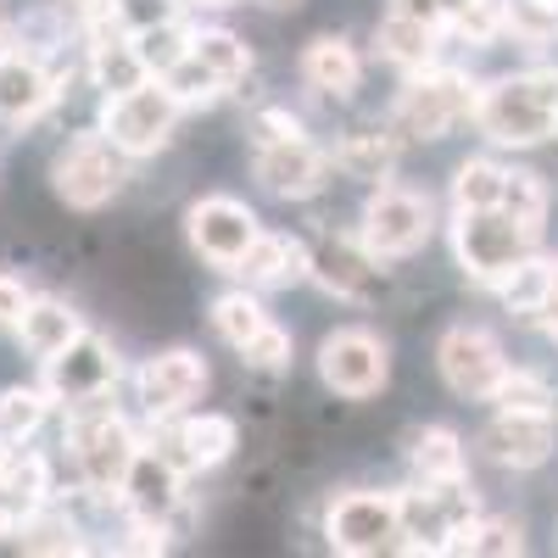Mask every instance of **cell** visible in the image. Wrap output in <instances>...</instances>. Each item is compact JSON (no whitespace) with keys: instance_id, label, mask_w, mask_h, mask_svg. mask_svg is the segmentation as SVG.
<instances>
[{"instance_id":"cell-1","label":"cell","mask_w":558,"mask_h":558,"mask_svg":"<svg viewBox=\"0 0 558 558\" xmlns=\"http://www.w3.org/2000/svg\"><path fill=\"white\" fill-rule=\"evenodd\" d=\"M475 129L497 146H542L558 134V68H525V73H502L475 89Z\"/></svg>"},{"instance_id":"cell-2","label":"cell","mask_w":558,"mask_h":558,"mask_svg":"<svg viewBox=\"0 0 558 558\" xmlns=\"http://www.w3.org/2000/svg\"><path fill=\"white\" fill-rule=\"evenodd\" d=\"M68 447L78 463V486L89 497H118L140 458V436L129 430L123 413L107 408V397L68 402Z\"/></svg>"},{"instance_id":"cell-3","label":"cell","mask_w":558,"mask_h":558,"mask_svg":"<svg viewBox=\"0 0 558 558\" xmlns=\"http://www.w3.org/2000/svg\"><path fill=\"white\" fill-rule=\"evenodd\" d=\"M475 89L470 73H458V68H413L408 84H402V96L391 107V129L397 140H447L463 118L475 112Z\"/></svg>"},{"instance_id":"cell-4","label":"cell","mask_w":558,"mask_h":558,"mask_svg":"<svg viewBox=\"0 0 558 558\" xmlns=\"http://www.w3.org/2000/svg\"><path fill=\"white\" fill-rule=\"evenodd\" d=\"M536 229H525L520 218H508L502 207H486V213H458L452 218V257L458 268L481 279V286H502L525 257H536Z\"/></svg>"},{"instance_id":"cell-5","label":"cell","mask_w":558,"mask_h":558,"mask_svg":"<svg viewBox=\"0 0 558 558\" xmlns=\"http://www.w3.org/2000/svg\"><path fill=\"white\" fill-rule=\"evenodd\" d=\"M179 112L184 107L173 101V89L162 78H140L101 101V134L123 157H157L179 129Z\"/></svg>"},{"instance_id":"cell-6","label":"cell","mask_w":558,"mask_h":558,"mask_svg":"<svg viewBox=\"0 0 558 558\" xmlns=\"http://www.w3.org/2000/svg\"><path fill=\"white\" fill-rule=\"evenodd\" d=\"M123 179H129L123 151L112 146L101 129L73 134L68 146L51 157V191H57L73 213H96V207H107V202L123 191Z\"/></svg>"},{"instance_id":"cell-7","label":"cell","mask_w":558,"mask_h":558,"mask_svg":"<svg viewBox=\"0 0 558 558\" xmlns=\"http://www.w3.org/2000/svg\"><path fill=\"white\" fill-rule=\"evenodd\" d=\"M436 235V207L430 196H418V191H402V184H375V196H368L363 207V229H357V241L375 252V257H413V252H425V241Z\"/></svg>"},{"instance_id":"cell-8","label":"cell","mask_w":558,"mask_h":558,"mask_svg":"<svg viewBox=\"0 0 558 558\" xmlns=\"http://www.w3.org/2000/svg\"><path fill=\"white\" fill-rule=\"evenodd\" d=\"M336 553L368 558V553H397L402 547V492H347L330 502L324 520Z\"/></svg>"},{"instance_id":"cell-9","label":"cell","mask_w":558,"mask_h":558,"mask_svg":"<svg viewBox=\"0 0 558 558\" xmlns=\"http://www.w3.org/2000/svg\"><path fill=\"white\" fill-rule=\"evenodd\" d=\"M318 380L347 402L380 397L386 380H391V352L368 330H336V336L318 341Z\"/></svg>"},{"instance_id":"cell-10","label":"cell","mask_w":558,"mask_h":558,"mask_svg":"<svg viewBox=\"0 0 558 558\" xmlns=\"http://www.w3.org/2000/svg\"><path fill=\"white\" fill-rule=\"evenodd\" d=\"M436 368H441L452 397L492 402L497 380L508 375V357H502V341L492 330H481V324H452V330L441 336V347H436Z\"/></svg>"},{"instance_id":"cell-11","label":"cell","mask_w":558,"mask_h":558,"mask_svg":"<svg viewBox=\"0 0 558 558\" xmlns=\"http://www.w3.org/2000/svg\"><path fill=\"white\" fill-rule=\"evenodd\" d=\"M330 157H324L307 134H286V140H257L252 151V173L268 196L279 202H313L330 184Z\"/></svg>"},{"instance_id":"cell-12","label":"cell","mask_w":558,"mask_h":558,"mask_svg":"<svg viewBox=\"0 0 558 558\" xmlns=\"http://www.w3.org/2000/svg\"><path fill=\"white\" fill-rule=\"evenodd\" d=\"M184 235H191V246L213 268H235L263 229H257V213L246 202H235V196H202L191 213H184Z\"/></svg>"},{"instance_id":"cell-13","label":"cell","mask_w":558,"mask_h":558,"mask_svg":"<svg viewBox=\"0 0 558 558\" xmlns=\"http://www.w3.org/2000/svg\"><path fill=\"white\" fill-rule=\"evenodd\" d=\"M481 447L502 470H542L558 447V408H497Z\"/></svg>"},{"instance_id":"cell-14","label":"cell","mask_w":558,"mask_h":558,"mask_svg":"<svg viewBox=\"0 0 558 558\" xmlns=\"http://www.w3.org/2000/svg\"><path fill=\"white\" fill-rule=\"evenodd\" d=\"M112 386H118V352L89 330L68 341L57 357H45V391L57 402H89V397H107Z\"/></svg>"},{"instance_id":"cell-15","label":"cell","mask_w":558,"mask_h":558,"mask_svg":"<svg viewBox=\"0 0 558 558\" xmlns=\"http://www.w3.org/2000/svg\"><path fill=\"white\" fill-rule=\"evenodd\" d=\"M134 391H140V408H146L151 418H173L207 391V363L196 352H184V347L157 352V357H146L134 368Z\"/></svg>"},{"instance_id":"cell-16","label":"cell","mask_w":558,"mask_h":558,"mask_svg":"<svg viewBox=\"0 0 558 558\" xmlns=\"http://www.w3.org/2000/svg\"><path fill=\"white\" fill-rule=\"evenodd\" d=\"M386 257H375L363 241H324L307 252V279H318L330 296H347V302H363L386 286Z\"/></svg>"},{"instance_id":"cell-17","label":"cell","mask_w":558,"mask_h":558,"mask_svg":"<svg viewBox=\"0 0 558 558\" xmlns=\"http://www.w3.org/2000/svg\"><path fill=\"white\" fill-rule=\"evenodd\" d=\"M118 502L129 508V520H168L173 508L184 502V470L173 463V452L168 447H157V452L140 447V458H134V470H129Z\"/></svg>"},{"instance_id":"cell-18","label":"cell","mask_w":558,"mask_h":558,"mask_svg":"<svg viewBox=\"0 0 558 558\" xmlns=\"http://www.w3.org/2000/svg\"><path fill=\"white\" fill-rule=\"evenodd\" d=\"M62 96L57 73L34 51H0V123H34L45 107Z\"/></svg>"},{"instance_id":"cell-19","label":"cell","mask_w":558,"mask_h":558,"mask_svg":"<svg viewBox=\"0 0 558 558\" xmlns=\"http://www.w3.org/2000/svg\"><path fill=\"white\" fill-rule=\"evenodd\" d=\"M235 447H241V425L229 413H191V418H179L173 436H168V452H173L179 470H213V463H223Z\"/></svg>"},{"instance_id":"cell-20","label":"cell","mask_w":558,"mask_h":558,"mask_svg":"<svg viewBox=\"0 0 558 558\" xmlns=\"http://www.w3.org/2000/svg\"><path fill=\"white\" fill-rule=\"evenodd\" d=\"M302 78L318 89V96H336V101H352L357 84H363V57L341 34H318L307 51H302Z\"/></svg>"},{"instance_id":"cell-21","label":"cell","mask_w":558,"mask_h":558,"mask_svg":"<svg viewBox=\"0 0 558 558\" xmlns=\"http://www.w3.org/2000/svg\"><path fill=\"white\" fill-rule=\"evenodd\" d=\"M229 274H241L252 291H268V286H291V279H302L307 274V246L296 241V235H263L246 246V257L229 268Z\"/></svg>"},{"instance_id":"cell-22","label":"cell","mask_w":558,"mask_h":558,"mask_svg":"<svg viewBox=\"0 0 558 558\" xmlns=\"http://www.w3.org/2000/svg\"><path fill=\"white\" fill-rule=\"evenodd\" d=\"M408 463L418 486H452V481H470V458H463V441L458 430L447 425H425L408 436Z\"/></svg>"},{"instance_id":"cell-23","label":"cell","mask_w":558,"mask_h":558,"mask_svg":"<svg viewBox=\"0 0 558 558\" xmlns=\"http://www.w3.org/2000/svg\"><path fill=\"white\" fill-rule=\"evenodd\" d=\"M441 34H447V23H425V17H408V12H386L380 28H375V45H380L386 62H397L402 73H413V68H430V62H436Z\"/></svg>"},{"instance_id":"cell-24","label":"cell","mask_w":558,"mask_h":558,"mask_svg":"<svg viewBox=\"0 0 558 558\" xmlns=\"http://www.w3.org/2000/svg\"><path fill=\"white\" fill-rule=\"evenodd\" d=\"M397 157H402L397 129H357V134H347L341 146L330 151V162L347 179H363V184H386L397 173Z\"/></svg>"},{"instance_id":"cell-25","label":"cell","mask_w":558,"mask_h":558,"mask_svg":"<svg viewBox=\"0 0 558 558\" xmlns=\"http://www.w3.org/2000/svg\"><path fill=\"white\" fill-rule=\"evenodd\" d=\"M84 336V324H78V313L68 307V302H57V296H34L28 302V313H23V324H17V341L45 363V357H57L68 341H78Z\"/></svg>"},{"instance_id":"cell-26","label":"cell","mask_w":558,"mask_h":558,"mask_svg":"<svg viewBox=\"0 0 558 558\" xmlns=\"http://www.w3.org/2000/svg\"><path fill=\"white\" fill-rule=\"evenodd\" d=\"M45 497H51V463H45V452H34L28 441L0 447V502L39 508Z\"/></svg>"},{"instance_id":"cell-27","label":"cell","mask_w":558,"mask_h":558,"mask_svg":"<svg viewBox=\"0 0 558 558\" xmlns=\"http://www.w3.org/2000/svg\"><path fill=\"white\" fill-rule=\"evenodd\" d=\"M84 73H89V84H96V89H107V96H112V89L140 84V78H151L129 34H96V39H89V62H84Z\"/></svg>"},{"instance_id":"cell-28","label":"cell","mask_w":558,"mask_h":558,"mask_svg":"<svg viewBox=\"0 0 558 558\" xmlns=\"http://www.w3.org/2000/svg\"><path fill=\"white\" fill-rule=\"evenodd\" d=\"M502 184H508V168L492 162V157H470L458 162L452 173V207L458 213H486V207H502Z\"/></svg>"},{"instance_id":"cell-29","label":"cell","mask_w":558,"mask_h":558,"mask_svg":"<svg viewBox=\"0 0 558 558\" xmlns=\"http://www.w3.org/2000/svg\"><path fill=\"white\" fill-rule=\"evenodd\" d=\"M191 57H196V62H207V68L223 78V89H235V84L252 73V51H246V39H241V34H229V28H196Z\"/></svg>"},{"instance_id":"cell-30","label":"cell","mask_w":558,"mask_h":558,"mask_svg":"<svg viewBox=\"0 0 558 558\" xmlns=\"http://www.w3.org/2000/svg\"><path fill=\"white\" fill-rule=\"evenodd\" d=\"M45 413H51V391H39V386L0 391V447H23L45 425Z\"/></svg>"},{"instance_id":"cell-31","label":"cell","mask_w":558,"mask_h":558,"mask_svg":"<svg viewBox=\"0 0 558 558\" xmlns=\"http://www.w3.org/2000/svg\"><path fill=\"white\" fill-rule=\"evenodd\" d=\"M129 39H134L140 62H146V73H151V78H162L168 68H179L184 57H191L196 28H184V23L173 17V23H157V28H140V34H129Z\"/></svg>"},{"instance_id":"cell-32","label":"cell","mask_w":558,"mask_h":558,"mask_svg":"<svg viewBox=\"0 0 558 558\" xmlns=\"http://www.w3.org/2000/svg\"><path fill=\"white\" fill-rule=\"evenodd\" d=\"M263 324H268V313H263V302H257L252 291H223V296L213 302V330L235 347V352L263 330Z\"/></svg>"},{"instance_id":"cell-33","label":"cell","mask_w":558,"mask_h":558,"mask_svg":"<svg viewBox=\"0 0 558 558\" xmlns=\"http://www.w3.org/2000/svg\"><path fill=\"white\" fill-rule=\"evenodd\" d=\"M502 213H508V218H520L525 229H536V235H542V223H547V184H542V173H531V168H508Z\"/></svg>"},{"instance_id":"cell-34","label":"cell","mask_w":558,"mask_h":558,"mask_svg":"<svg viewBox=\"0 0 558 558\" xmlns=\"http://www.w3.org/2000/svg\"><path fill=\"white\" fill-rule=\"evenodd\" d=\"M547 279H553V257H525L514 274L497 286V296H502V307L508 313H520V318H531L536 313V302L547 296Z\"/></svg>"},{"instance_id":"cell-35","label":"cell","mask_w":558,"mask_h":558,"mask_svg":"<svg viewBox=\"0 0 558 558\" xmlns=\"http://www.w3.org/2000/svg\"><path fill=\"white\" fill-rule=\"evenodd\" d=\"M162 84L173 89V101H179V107H213L218 96H229L223 78H218L207 62H196V57H184L179 68H168V73H162Z\"/></svg>"},{"instance_id":"cell-36","label":"cell","mask_w":558,"mask_h":558,"mask_svg":"<svg viewBox=\"0 0 558 558\" xmlns=\"http://www.w3.org/2000/svg\"><path fill=\"white\" fill-rule=\"evenodd\" d=\"M452 34H463L470 45H497L508 34V0H470V7H458L447 17Z\"/></svg>"},{"instance_id":"cell-37","label":"cell","mask_w":558,"mask_h":558,"mask_svg":"<svg viewBox=\"0 0 558 558\" xmlns=\"http://www.w3.org/2000/svg\"><path fill=\"white\" fill-rule=\"evenodd\" d=\"M492 402L497 408H558V386L547 375H536V368H508L492 391Z\"/></svg>"},{"instance_id":"cell-38","label":"cell","mask_w":558,"mask_h":558,"mask_svg":"<svg viewBox=\"0 0 558 558\" xmlns=\"http://www.w3.org/2000/svg\"><path fill=\"white\" fill-rule=\"evenodd\" d=\"M241 363H246V368H263V375H279V368L291 363V330H279V324L268 318L263 330L241 347Z\"/></svg>"},{"instance_id":"cell-39","label":"cell","mask_w":558,"mask_h":558,"mask_svg":"<svg viewBox=\"0 0 558 558\" xmlns=\"http://www.w3.org/2000/svg\"><path fill=\"white\" fill-rule=\"evenodd\" d=\"M184 0H118V23L123 34H140V28H157V23H173Z\"/></svg>"},{"instance_id":"cell-40","label":"cell","mask_w":558,"mask_h":558,"mask_svg":"<svg viewBox=\"0 0 558 558\" xmlns=\"http://www.w3.org/2000/svg\"><path fill=\"white\" fill-rule=\"evenodd\" d=\"M475 553H492V558L525 553V525H520V520H481V531H475Z\"/></svg>"},{"instance_id":"cell-41","label":"cell","mask_w":558,"mask_h":558,"mask_svg":"<svg viewBox=\"0 0 558 558\" xmlns=\"http://www.w3.org/2000/svg\"><path fill=\"white\" fill-rule=\"evenodd\" d=\"M28 302H34V291L23 286V279L17 274H0V330H17Z\"/></svg>"},{"instance_id":"cell-42","label":"cell","mask_w":558,"mask_h":558,"mask_svg":"<svg viewBox=\"0 0 558 558\" xmlns=\"http://www.w3.org/2000/svg\"><path fill=\"white\" fill-rule=\"evenodd\" d=\"M531 324H536V330L558 347V263H553V279H547V296L536 302V313H531Z\"/></svg>"},{"instance_id":"cell-43","label":"cell","mask_w":558,"mask_h":558,"mask_svg":"<svg viewBox=\"0 0 558 558\" xmlns=\"http://www.w3.org/2000/svg\"><path fill=\"white\" fill-rule=\"evenodd\" d=\"M286 134H302V123H296L286 107H268V112H257V140H286Z\"/></svg>"},{"instance_id":"cell-44","label":"cell","mask_w":558,"mask_h":558,"mask_svg":"<svg viewBox=\"0 0 558 558\" xmlns=\"http://www.w3.org/2000/svg\"><path fill=\"white\" fill-rule=\"evenodd\" d=\"M386 12H408V17H425V23H447L441 0H391Z\"/></svg>"},{"instance_id":"cell-45","label":"cell","mask_w":558,"mask_h":558,"mask_svg":"<svg viewBox=\"0 0 558 558\" xmlns=\"http://www.w3.org/2000/svg\"><path fill=\"white\" fill-rule=\"evenodd\" d=\"M263 7H268V12H296L302 0H263Z\"/></svg>"},{"instance_id":"cell-46","label":"cell","mask_w":558,"mask_h":558,"mask_svg":"<svg viewBox=\"0 0 558 558\" xmlns=\"http://www.w3.org/2000/svg\"><path fill=\"white\" fill-rule=\"evenodd\" d=\"M0 51H12V28H7V17H0Z\"/></svg>"},{"instance_id":"cell-47","label":"cell","mask_w":558,"mask_h":558,"mask_svg":"<svg viewBox=\"0 0 558 558\" xmlns=\"http://www.w3.org/2000/svg\"><path fill=\"white\" fill-rule=\"evenodd\" d=\"M458 7H470V0H441V12H447V17H452Z\"/></svg>"},{"instance_id":"cell-48","label":"cell","mask_w":558,"mask_h":558,"mask_svg":"<svg viewBox=\"0 0 558 558\" xmlns=\"http://www.w3.org/2000/svg\"><path fill=\"white\" fill-rule=\"evenodd\" d=\"M196 7H235V0H196Z\"/></svg>"}]
</instances>
